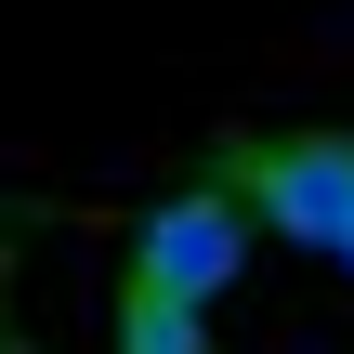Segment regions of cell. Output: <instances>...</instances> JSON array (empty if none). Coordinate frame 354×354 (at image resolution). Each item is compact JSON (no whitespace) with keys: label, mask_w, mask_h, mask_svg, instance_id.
Segmentation results:
<instances>
[{"label":"cell","mask_w":354,"mask_h":354,"mask_svg":"<svg viewBox=\"0 0 354 354\" xmlns=\"http://www.w3.org/2000/svg\"><path fill=\"white\" fill-rule=\"evenodd\" d=\"M328 263H342V276H354V223H342V250H328Z\"/></svg>","instance_id":"277c9868"},{"label":"cell","mask_w":354,"mask_h":354,"mask_svg":"<svg viewBox=\"0 0 354 354\" xmlns=\"http://www.w3.org/2000/svg\"><path fill=\"white\" fill-rule=\"evenodd\" d=\"M236 263H250V210H236L223 184H197V197H158V210H145V236H131V302L223 315Z\"/></svg>","instance_id":"6da1fadb"},{"label":"cell","mask_w":354,"mask_h":354,"mask_svg":"<svg viewBox=\"0 0 354 354\" xmlns=\"http://www.w3.org/2000/svg\"><path fill=\"white\" fill-rule=\"evenodd\" d=\"M236 210L302 236V250H342L354 223V131H289V145H250L236 158Z\"/></svg>","instance_id":"7a4b0ae2"},{"label":"cell","mask_w":354,"mask_h":354,"mask_svg":"<svg viewBox=\"0 0 354 354\" xmlns=\"http://www.w3.org/2000/svg\"><path fill=\"white\" fill-rule=\"evenodd\" d=\"M118 354H210V315H171V302L118 289Z\"/></svg>","instance_id":"3957f363"}]
</instances>
